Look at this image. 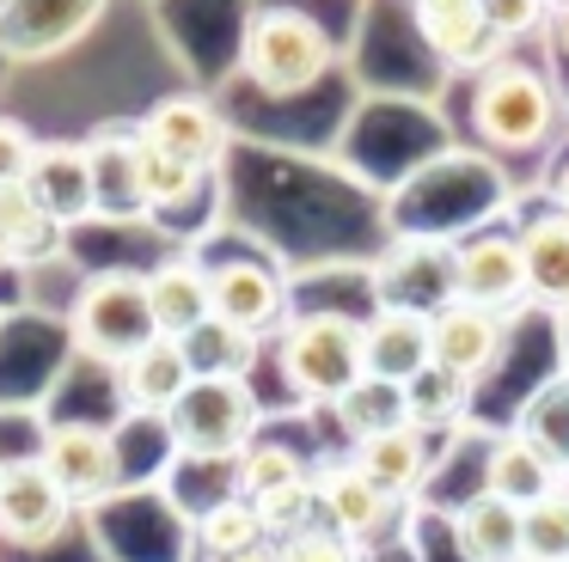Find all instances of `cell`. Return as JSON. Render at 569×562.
<instances>
[{"label":"cell","instance_id":"obj_26","mask_svg":"<svg viewBox=\"0 0 569 562\" xmlns=\"http://www.w3.org/2000/svg\"><path fill=\"white\" fill-rule=\"evenodd\" d=\"M515 428L557 464V471L569 476V373L545 379V385L532 391L527 403H520V422H515Z\"/></svg>","mask_w":569,"mask_h":562},{"label":"cell","instance_id":"obj_27","mask_svg":"<svg viewBox=\"0 0 569 562\" xmlns=\"http://www.w3.org/2000/svg\"><path fill=\"white\" fill-rule=\"evenodd\" d=\"M331 415H337V428L349 434V446L356 440H368V434H386V428H398V422H410V403H405V385H386V379H361L349 398H337L331 403Z\"/></svg>","mask_w":569,"mask_h":562},{"label":"cell","instance_id":"obj_24","mask_svg":"<svg viewBox=\"0 0 569 562\" xmlns=\"http://www.w3.org/2000/svg\"><path fill=\"white\" fill-rule=\"evenodd\" d=\"M0 244L13 251L19 269L56 263V257L68 251V227L38 202V190H31V183H7V190H0Z\"/></svg>","mask_w":569,"mask_h":562},{"label":"cell","instance_id":"obj_31","mask_svg":"<svg viewBox=\"0 0 569 562\" xmlns=\"http://www.w3.org/2000/svg\"><path fill=\"white\" fill-rule=\"evenodd\" d=\"M520 562H569V483L551 489L539 508H527L520 520Z\"/></svg>","mask_w":569,"mask_h":562},{"label":"cell","instance_id":"obj_2","mask_svg":"<svg viewBox=\"0 0 569 562\" xmlns=\"http://www.w3.org/2000/svg\"><path fill=\"white\" fill-rule=\"evenodd\" d=\"M337 43L325 31L319 12L295 7V0H270L251 12L246 37H239V73L258 86L263 98H300L331 73Z\"/></svg>","mask_w":569,"mask_h":562},{"label":"cell","instance_id":"obj_39","mask_svg":"<svg viewBox=\"0 0 569 562\" xmlns=\"http://www.w3.org/2000/svg\"><path fill=\"white\" fill-rule=\"evenodd\" d=\"M13 269H19V263H13V251H7V244H0V275H13Z\"/></svg>","mask_w":569,"mask_h":562},{"label":"cell","instance_id":"obj_5","mask_svg":"<svg viewBox=\"0 0 569 562\" xmlns=\"http://www.w3.org/2000/svg\"><path fill=\"white\" fill-rule=\"evenodd\" d=\"M68 337L104 373L123 367L136 349H148L160 337L148 305V269H99V275L80 281L74 305H68Z\"/></svg>","mask_w":569,"mask_h":562},{"label":"cell","instance_id":"obj_37","mask_svg":"<svg viewBox=\"0 0 569 562\" xmlns=\"http://www.w3.org/2000/svg\"><path fill=\"white\" fill-rule=\"evenodd\" d=\"M545 37H551L557 61H569V0H551V24H545Z\"/></svg>","mask_w":569,"mask_h":562},{"label":"cell","instance_id":"obj_9","mask_svg":"<svg viewBox=\"0 0 569 562\" xmlns=\"http://www.w3.org/2000/svg\"><path fill=\"white\" fill-rule=\"evenodd\" d=\"M74 501L68 489L50 476L43 459H7V476H0V544L19 550H43L74 525Z\"/></svg>","mask_w":569,"mask_h":562},{"label":"cell","instance_id":"obj_40","mask_svg":"<svg viewBox=\"0 0 569 562\" xmlns=\"http://www.w3.org/2000/svg\"><path fill=\"white\" fill-rule=\"evenodd\" d=\"M0 476H7V459H0Z\"/></svg>","mask_w":569,"mask_h":562},{"label":"cell","instance_id":"obj_14","mask_svg":"<svg viewBox=\"0 0 569 562\" xmlns=\"http://www.w3.org/2000/svg\"><path fill=\"white\" fill-rule=\"evenodd\" d=\"M429 337H435V367H441L447 379L478 391L508 354V318L483 312V305H466V300H447L441 312L429 318Z\"/></svg>","mask_w":569,"mask_h":562},{"label":"cell","instance_id":"obj_33","mask_svg":"<svg viewBox=\"0 0 569 562\" xmlns=\"http://www.w3.org/2000/svg\"><path fill=\"white\" fill-rule=\"evenodd\" d=\"M202 183H209V178H197L190 165H178V159H166V153H153V147H148V208H153V214L190 202Z\"/></svg>","mask_w":569,"mask_h":562},{"label":"cell","instance_id":"obj_6","mask_svg":"<svg viewBox=\"0 0 569 562\" xmlns=\"http://www.w3.org/2000/svg\"><path fill=\"white\" fill-rule=\"evenodd\" d=\"M209 263V293H214V318L246 337H276L295 318V288L288 275L258 251H227V257H202Z\"/></svg>","mask_w":569,"mask_h":562},{"label":"cell","instance_id":"obj_8","mask_svg":"<svg viewBox=\"0 0 569 562\" xmlns=\"http://www.w3.org/2000/svg\"><path fill=\"white\" fill-rule=\"evenodd\" d=\"M38 459L50 464V476L68 489L74 508H99L104 495L123 489V440L99 422H56L43 434Z\"/></svg>","mask_w":569,"mask_h":562},{"label":"cell","instance_id":"obj_28","mask_svg":"<svg viewBox=\"0 0 569 562\" xmlns=\"http://www.w3.org/2000/svg\"><path fill=\"white\" fill-rule=\"evenodd\" d=\"M184 354H190V367H197V379H209V373L251 379V367H258V354H263V337H246V330L209 318L197 337H184Z\"/></svg>","mask_w":569,"mask_h":562},{"label":"cell","instance_id":"obj_29","mask_svg":"<svg viewBox=\"0 0 569 562\" xmlns=\"http://www.w3.org/2000/svg\"><path fill=\"white\" fill-rule=\"evenodd\" d=\"M312 471H319V464H307L295 446H282V440H258V446L233 464V489L246 501H258V495H270V489H288V483H300V476H312Z\"/></svg>","mask_w":569,"mask_h":562},{"label":"cell","instance_id":"obj_38","mask_svg":"<svg viewBox=\"0 0 569 562\" xmlns=\"http://www.w3.org/2000/svg\"><path fill=\"white\" fill-rule=\"evenodd\" d=\"M227 562H276V544H258V550H246V556H227Z\"/></svg>","mask_w":569,"mask_h":562},{"label":"cell","instance_id":"obj_3","mask_svg":"<svg viewBox=\"0 0 569 562\" xmlns=\"http://www.w3.org/2000/svg\"><path fill=\"white\" fill-rule=\"evenodd\" d=\"M160 428H166V446L184 464H227L233 471L258 446L263 398L251 391V379L209 373V379H190V391L172 403V415Z\"/></svg>","mask_w":569,"mask_h":562},{"label":"cell","instance_id":"obj_23","mask_svg":"<svg viewBox=\"0 0 569 562\" xmlns=\"http://www.w3.org/2000/svg\"><path fill=\"white\" fill-rule=\"evenodd\" d=\"M429 440L435 434H422L417 422H398V428H386V434L356 440V446H349V459H356L392 501H410L422 489V476H429V464H435Z\"/></svg>","mask_w":569,"mask_h":562},{"label":"cell","instance_id":"obj_19","mask_svg":"<svg viewBox=\"0 0 569 562\" xmlns=\"http://www.w3.org/2000/svg\"><path fill=\"white\" fill-rule=\"evenodd\" d=\"M520 263H527V293L545 312H569V214L563 208H532L515 227Z\"/></svg>","mask_w":569,"mask_h":562},{"label":"cell","instance_id":"obj_15","mask_svg":"<svg viewBox=\"0 0 569 562\" xmlns=\"http://www.w3.org/2000/svg\"><path fill=\"white\" fill-rule=\"evenodd\" d=\"M398 508H405V501L386 495V489L373 483L349 452L331 459V464H319V525H331V532L349 538L356 550H368L373 538L392 532Z\"/></svg>","mask_w":569,"mask_h":562},{"label":"cell","instance_id":"obj_32","mask_svg":"<svg viewBox=\"0 0 569 562\" xmlns=\"http://www.w3.org/2000/svg\"><path fill=\"white\" fill-rule=\"evenodd\" d=\"M276 562H361V550L349 538H337L331 525H300V532L276 538Z\"/></svg>","mask_w":569,"mask_h":562},{"label":"cell","instance_id":"obj_22","mask_svg":"<svg viewBox=\"0 0 569 562\" xmlns=\"http://www.w3.org/2000/svg\"><path fill=\"white\" fill-rule=\"evenodd\" d=\"M569 476L557 471L551 459H545L539 446H532L520 428H508V434H496L490 440V452H483V489L490 495H502V501H515L520 513L527 508H539L551 489H563Z\"/></svg>","mask_w":569,"mask_h":562},{"label":"cell","instance_id":"obj_10","mask_svg":"<svg viewBox=\"0 0 569 562\" xmlns=\"http://www.w3.org/2000/svg\"><path fill=\"white\" fill-rule=\"evenodd\" d=\"M141 141L153 147V153L178 159V165H190L197 178H214V171L227 165V117L214 98H197V92H166L160 104L141 117Z\"/></svg>","mask_w":569,"mask_h":562},{"label":"cell","instance_id":"obj_11","mask_svg":"<svg viewBox=\"0 0 569 562\" xmlns=\"http://www.w3.org/2000/svg\"><path fill=\"white\" fill-rule=\"evenodd\" d=\"M410 24H417L422 49H429L435 61H447L453 73H471V80H478L483 68L515 56V49L490 31L483 0H410Z\"/></svg>","mask_w":569,"mask_h":562},{"label":"cell","instance_id":"obj_21","mask_svg":"<svg viewBox=\"0 0 569 562\" xmlns=\"http://www.w3.org/2000/svg\"><path fill=\"white\" fill-rule=\"evenodd\" d=\"M520 520H527V513H520L515 501L478 489L471 501H459V508L447 513V538H453L459 562H520L527 556V550H520Z\"/></svg>","mask_w":569,"mask_h":562},{"label":"cell","instance_id":"obj_12","mask_svg":"<svg viewBox=\"0 0 569 562\" xmlns=\"http://www.w3.org/2000/svg\"><path fill=\"white\" fill-rule=\"evenodd\" d=\"M111 0H0V56L7 61H50L74 49Z\"/></svg>","mask_w":569,"mask_h":562},{"label":"cell","instance_id":"obj_35","mask_svg":"<svg viewBox=\"0 0 569 562\" xmlns=\"http://www.w3.org/2000/svg\"><path fill=\"white\" fill-rule=\"evenodd\" d=\"M38 153H43V141L26 129V122L0 117V190H7V183H26L31 165H38Z\"/></svg>","mask_w":569,"mask_h":562},{"label":"cell","instance_id":"obj_16","mask_svg":"<svg viewBox=\"0 0 569 562\" xmlns=\"http://www.w3.org/2000/svg\"><path fill=\"white\" fill-rule=\"evenodd\" d=\"M190 379H197V367H190L184 342H172V337H153L148 349H136L123 367H111L117 403H123L129 415H141V422H166L172 403L190 391Z\"/></svg>","mask_w":569,"mask_h":562},{"label":"cell","instance_id":"obj_13","mask_svg":"<svg viewBox=\"0 0 569 562\" xmlns=\"http://www.w3.org/2000/svg\"><path fill=\"white\" fill-rule=\"evenodd\" d=\"M87 159H92V190H99V220H153L141 122H104L99 134H87Z\"/></svg>","mask_w":569,"mask_h":562},{"label":"cell","instance_id":"obj_17","mask_svg":"<svg viewBox=\"0 0 569 562\" xmlns=\"http://www.w3.org/2000/svg\"><path fill=\"white\" fill-rule=\"evenodd\" d=\"M148 305H153L160 337H172V342L197 337V330L214 318L209 263H202L197 251H166L160 263L148 269Z\"/></svg>","mask_w":569,"mask_h":562},{"label":"cell","instance_id":"obj_30","mask_svg":"<svg viewBox=\"0 0 569 562\" xmlns=\"http://www.w3.org/2000/svg\"><path fill=\"white\" fill-rule=\"evenodd\" d=\"M405 403H410V422H417L422 434H441V428H453L459 415H466L471 385H459V379L441 373V367H429L422 379H410V385H405Z\"/></svg>","mask_w":569,"mask_h":562},{"label":"cell","instance_id":"obj_34","mask_svg":"<svg viewBox=\"0 0 569 562\" xmlns=\"http://www.w3.org/2000/svg\"><path fill=\"white\" fill-rule=\"evenodd\" d=\"M483 12H490V31L502 37L508 49H515L520 37L551 24V0H483Z\"/></svg>","mask_w":569,"mask_h":562},{"label":"cell","instance_id":"obj_25","mask_svg":"<svg viewBox=\"0 0 569 562\" xmlns=\"http://www.w3.org/2000/svg\"><path fill=\"white\" fill-rule=\"evenodd\" d=\"M270 544V532H263L258 508H251L239 489H227V495H214L209 508L197 513V550L209 562H227V556H246V550Z\"/></svg>","mask_w":569,"mask_h":562},{"label":"cell","instance_id":"obj_7","mask_svg":"<svg viewBox=\"0 0 569 562\" xmlns=\"http://www.w3.org/2000/svg\"><path fill=\"white\" fill-rule=\"evenodd\" d=\"M447 263H453V300L502 312V318L532 305L515 232H466V239H447Z\"/></svg>","mask_w":569,"mask_h":562},{"label":"cell","instance_id":"obj_18","mask_svg":"<svg viewBox=\"0 0 569 562\" xmlns=\"http://www.w3.org/2000/svg\"><path fill=\"white\" fill-rule=\"evenodd\" d=\"M435 367V337H429V312L410 305H373L368 312V379L386 385H410Z\"/></svg>","mask_w":569,"mask_h":562},{"label":"cell","instance_id":"obj_20","mask_svg":"<svg viewBox=\"0 0 569 562\" xmlns=\"http://www.w3.org/2000/svg\"><path fill=\"white\" fill-rule=\"evenodd\" d=\"M31 190L38 202L62 220L68 232L99 220V190H92V159H87V141H43L38 165H31Z\"/></svg>","mask_w":569,"mask_h":562},{"label":"cell","instance_id":"obj_36","mask_svg":"<svg viewBox=\"0 0 569 562\" xmlns=\"http://www.w3.org/2000/svg\"><path fill=\"white\" fill-rule=\"evenodd\" d=\"M545 202H551V208H563V214H569V147L557 153L551 178H545Z\"/></svg>","mask_w":569,"mask_h":562},{"label":"cell","instance_id":"obj_1","mask_svg":"<svg viewBox=\"0 0 569 562\" xmlns=\"http://www.w3.org/2000/svg\"><path fill=\"white\" fill-rule=\"evenodd\" d=\"M276 373L300 403H325L368 379V318L356 312H295L276 330Z\"/></svg>","mask_w":569,"mask_h":562},{"label":"cell","instance_id":"obj_4","mask_svg":"<svg viewBox=\"0 0 569 562\" xmlns=\"http://www.w3.org/2000/svg\"><path fill=\"white\" fill-rule=\"evenodd\" d=\"M563 122V98H557L551 73L532 61L508 56L471 80V134L496 153H539Z\"/></svg>","mask_w":569,"mask_h":562}]
</instances>
